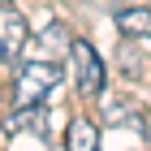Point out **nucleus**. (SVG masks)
<instances>
[{
  "mask_svg": "<svg viewBox=\"0 0 151 151\" xmlns=\"http://www.w3.org/2000/svg\"><path fill=\"white\" fill-rule=\"evenodd\" d=\"M104 112H108V121H121V125H134V129H142V116H134V104L129 99H108L104 104Z\"/></svg>",
  "mask_w": 151,
  "mask_h": 151,
  "instance_id": "nucleus-7",
  "label": "nucleus"
},
{
  "mask_svg": "<svg viewBox=\"0 0 151 151\" xmlns=\"http://www.w3.org/2000/svg\"><path fill=\"white\" fill-rule=\"evenodd\" d=\"M65 147L69 151H95L99 147V125H95L91 116H73L69 125H65Z\"/></svg>",
  "mask_w": 151,
  "mask_h": 151,
  "instance_id": "nucleus-4",
  "label": "nucleus"
},
{
  "mask_svg": "<svg viewBox=\"0 0 151 151\" xmlns=\"http://www.w3.org/2000/svg\"><path fill=\"white\" fill-rule=\"evenodd\" d=\"M39 43H43V56H47V60H56V56H69L73 35H69V26H65V22H52L43 35H39Z\"/></svg>",
  "mask_w": 151,
  "mask_h": 151,
  "instance_id": "nucleus-6",
  "label": "nucleus"
},
{
  "mask_svg": "<svg viewBox=\"0 0 151 151\" xmlns=\"http://www.w3.org/2000/svg\"><path fill=\"white\" fill-rule=\"evenodd\" d=\"M69 78H73V91L82 99H95V95L104 91V60H99V52L91 43H82V39L69 43Z\"/></svg>",
  "mask_w": 151,
  "mask_h": 151,
  "instance_id": "nucleus-2",
  "label": "nucleus"
},
{
  "mask_svg": "<svg viewBox=\"0 0 151 151\" xmlns=\"http://www.w3.org/2000/svg\"><path fill=\"white\" fill-rule=\"evenodd\" d=\"M116 30L129 39H151V9H121L116 13Z\"/></svg>",
  "mask_w": 151,
  "mask_h": 151,
  "instance_id": "nucleus-5",
  "label": "nucleus"
},
{
  "mask_svg": "<svg viewBox=\"0 0 151 151\" xmlns=\"http://www.w3.org/2000/svg\"><path fill=\"white\" fill-rule=\"evenodd\" d=\"M60 82V69L56 60H26L22 69H17V78H13V112H30V108H39L52 95V86Z\"/></svg>",
  "mask_w": 151,
  "mask_h": 151,
  "instance_id": "nucleus-1",
  "label": "nucleus"
},
{
  "mask_svg": "<svg viewBox=\"0 0 151 151\" xmlns=\"http://www.w3.org/2000/svg\"><path fill=\"white\" fill-rule=\"evenodd\" d=\"M26 43H30V26L13 4H0V65H13L22 60Z\"/></svg>",
  "mask_w": 151,
  "mask_h": 151,
  "instance_id": "nucleus-3",
  "label": "nucleus"
}]
</instances>
